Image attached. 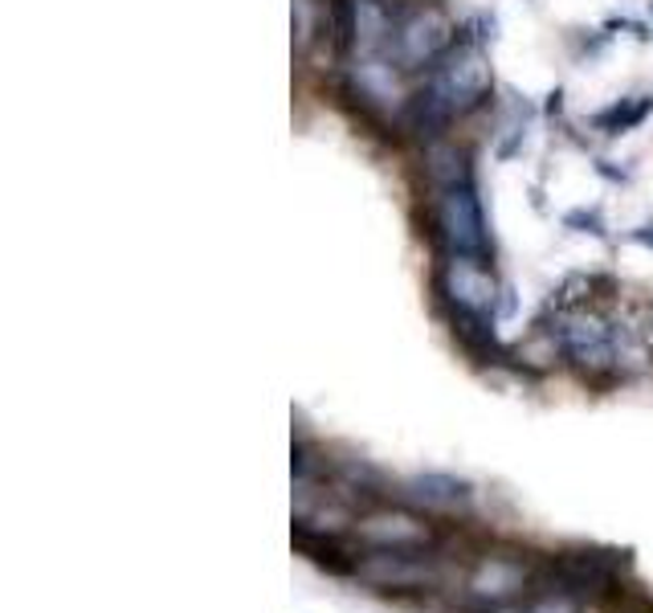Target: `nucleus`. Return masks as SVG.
I'll return each mask as SVG.
<instances>
[{
  "instance_id": "obj_17",
  "label": "nucleus",
  "mask_w": 653,
  "mask_h": 613,
  "mask_svg": "<svg viewBox=\"0 0 653 613\" xmlns=\"http://www.w3.org/2000/svg\"><path fill=\"white\" fill-rule=\"evenodd\" d=\"M650 21H653V0H650Z\"/></svg>"
},
{
  "instance_id": "obj_5",
  "label": "nucleus",
  "mask_w": 653,
  "mask_h": 613,
  "mask_svg": "<svg viewBox=\"0 0 653 613\" xmlns=\"http://www.w3.org/2000/svg\"><path fill=\"white\" fill-rule=\"evenodd\" d=\"M434 290L450 315H482V320H499V306L506 299V287L482 258L437 254Z\"/></svg>"
},
{
  "instance_id": "obj_9",
  "label": "nucleus",
  "mask_w": 653,
  "mask_h": 613,
  "mask_svg": "<svg viewBox=\"0 0 653 613\" xmlns=\"http://www.w3.org/2000/svg\"><path fill=\"white\" fill-rule=\"evenodd\" d=\"M523 585H527V568L519 561H506V556H486L478 561V568L469 573V597L474 601H482V605H511L515 597L523 593Z\"/></svg>"
},
{
  "instance_id": "obj_15",
  "label": "nucleus",
  "mask_w": 653,
  "mask_h": 613,
  "mask_svg": "<svg viewBox=\"0 0 653 613\" xmlns=\"http://www.w3.org/2000/svg\"><path fill=\"white\" fill-rule=\"evenodd\" d=\"M629 241H637V246H650V250H653V222L629 229Z\"/></svg>"
},
{
  "instance_id": "obj_3",
  "label": "nucleus",
  "mask_w": 653,
  "mask_h": 613,
  "mask_svg": "<svg viewBox=\"0 0 653 613\" xmlns=\"http://www.w3.org/2000/svg\"><path fill=\"white\" fill-rule=\"evenodd\" d=\"M425 222H429V238H434L437 254L494 262V238H490V222H486L478 185L429 188Z\"/></svg>"
},
{
  "instance_id": "obj_2",
  "label": "nucleus",
  "mask_w": 653,
  "mask_h": 613,
  "mask_svg": "<svg viewBox=\"0 0 653 613\" xmlns=\"http://www.w3.org/2000/svg\"><path fill=\"white\" fill-rule=\"evenodd\" d=\"M457 41H462V29L453 25V17L441 4H434V0H397V21H392L385 58H392L413 78V74H429Z\"/></svg>"
},
{
  "instance_id": "obj_6",
  "label": "nucleus",
  "mask_w": 653,
  "mask_h": 613,
  "mask_svg": "<svg viewBox=\"0 0 653 613\" xmlns=\"http://www.w3.org/2000/svg\"><path fill=\"white\" fill-rule=\"evenodd\" d=\"M355 536L380 552H425L434 545V528L409 511H368L355 520Z\"/></svg>"
},
{
  "instance_id": "obj_12",
  "label": "nucleus",
  "mask_w": 653,
  "mask_h": 613,
  "mask_svg": "<svg viewBox=\"0 0 653 613\" xmlns=\"http://www.w3.org/2000/svg\"><path fill=\"white\" fill-rule=\"evenodd\" d=\"M564 229H572V234H592V238H608V234H604V217L597 209H568V213H564Z\"/></svg>"
},
{
  "instance_id": "obj_11",
  "label": "nucleus",
  "mask_w": 653,
  "mask_h": 613,
  "mask_svg": "<svg viewBox=\"0 0 653 613\" xmlns=\"http://www.w3.org/2000/svg\"><path fill=\"white\" fill-rule=\"evenodd\" d=\"M653 111V95H641V99H617L613 107H604L592 115V127L604 132V136H625L633 132L637 123H645Z\"/></svg>"
},
{
  "instance_id": "obj_8",
  "label": "nucleus",
  "mask_w": 653,
  "mask_h": 613,
  "mask_svg": "<svg viewBox=\"0 0 653 613\" xmlns=\"http://www.w3.org/2000/svg\"><path fill=\"white\" fill-rule=\"evenodd\" d=\"M420 172H425V185L429 188H457V185H478L474 176V155L466 143L457 139H434V143H420Z\"/></svg>"
},
{
  "instance_id": "obj_14",
  "label": "nucleus",
  "mask_w": 653,
  "mask_h": 613,
  "mask_svg": "<svg viewBox=\"0 0 653 613\" xmlns=\"http://www.w3.org/2000/svg\"><path fill=\"white\" fill-rule=\"evenodd\" d=\"M597 172H601L604 180H617V185H625V180H629V172L613 168V160H597Z\"/></svg>"
},
{
  "instance_id": "obj_13",
  "label": "nucleus",
  "mask_w": 653,
  "mask_h": 613,
  "mask_svg": "<svg viewBox=\"0 0 653 613\" xmlns=\"http://www.w3.org/2000/svg\"><path fill=\"white\" fill-rule=\"evenodd\" d=\"M523 613H576V601L568 593H543L536 597Z\"/></svg>"
},
{
  "instance_id": "obj_4",
  "label": "nucleus",
  "mask_w": 653,
  "mask_h": 613,
  "mask_svg": "<svg viewBox=\"0 0 653 613\" xmlns=\"http://www.w3.org/2000/svg\"><path fill=\"white\" fill-rule=\"evenodd\" d=\"M420 86L450 111L453 123L474 115V111H482L486 102H490V95H494V70H490L486 46H474V41L462 37V41L425 74Z\"/></svg>"
},
{
  "instance_id": "obj_16",
  "label": "nucleus",
  "mask_w": 653,
  "mask_h": 613,
  "mask_svg": "<svg viewBox=\"0 0 653 613\" xmlns=\"http://www.w3.org/2000/svg\"><path fill=\"white\" fill-rule=\"evenodd\" d=\"M645 340H650V352H653V311H650V327H645Z\"/></svg>"
},
{
  "instance_id": "obj_1",
  "label": "nucleus",
  "mask_w": 653,
  "mask_h": 613,
  "mask_svg": "<svg viewBox=\"0 0 653 613\" xmlns=\"http://www.w3.org/2000/svg\"><path fill=\"white\" fill-rule=\"evenodd\" d=\"M548 336L555 340V352L568 360L576 373H585L588 380L625 376L617 320H608L592 303H555V320L548 324Z\"/></svg>"
},
{
  "instance_id": "obj_10",
  "label": "nucleus",
  "mask_w": 653,
  "mask_h": 613,
  "mask_svg": "<svg viewBox=\"0 0 653 613\" xmlns=\"http://www.w3.org/2000/svg\"><path fill=\"white\" fill-rule=\"evenodd\" d=\"M409 487H413V495H417L425 508L437 511H453L469 499V483H462V478L453 475H417Z\"/></svg>"
},
{
  "instance_id": "obj_7",
  "label": "nucleus",
  "mask_w": 653,
  "mask_h": 613,
  "mask_svg": "<svg viewBox=\"0 0 653 613\" xmlns=\"http://www.w3.org/2000/svg\"><path fill=\"white\" fill-rule=\"evenodd\" d=\"M355 577L385 589V593H409L434 585V564L425 561V552H372L364 561H355Z\"/></svg>"
}]
</instances>
